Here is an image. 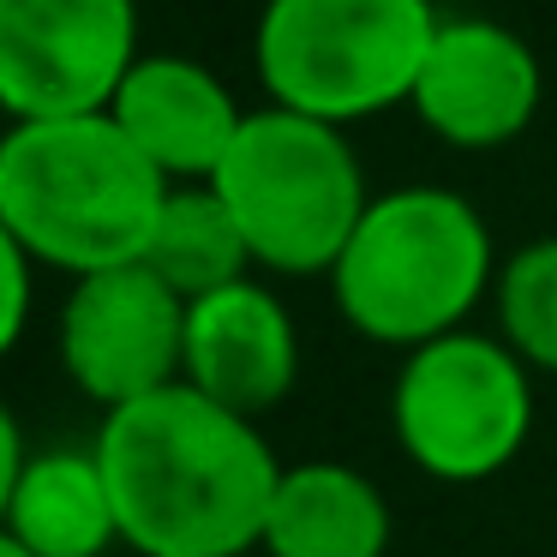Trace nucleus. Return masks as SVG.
<instances>
[{"label":"nucleus","mask_w":557,"mask_h":557,"mask_svg":"<svg viewBox=\"0 0 557 557\" xmlns=\"http://www.w3.org/2000/svg\"><path fill=\"white\" fill-rule=\"evenodd\" d=\"M252 557H258V552H252Z\"/></svg>","instance_id":"19"},{"label":"nucleus","mask_w":557,"mask_h":557,"mask_svg":"<svg viewBox=\"0 0 557 557\" xmlns=\"http://www.w3.org/2000/svg\"><path fill=\"white\" fill-rule=\"evenodd\" d=\"M497 246L485 216L449 186H396L366 205L354 240L330 270V300L354 336L377 348H425L468 330L497 288Z\"/></svg>","instance_id":"3"},{"label":"nucleus","mask_w":557,"mask_h":557,"mask_svg":"<svg viewBox=\"0 0 557 557\" xmlns=\"http://www.w3.org/2000/svg\"><path fill=\"white\" fill-rule=\"evenodd\" d=\"M497 336L516 348L528 372L557 377V234L528 240L497 270Z\"/></svg>","instance_id":"15"},{"label":"nucleus","mask_w":557,"mask_h":557,"mask_svg":"<svg viewBox=\"0 0 557 557\" xmlns=\"http://www.w3.org/2000/svg\"><path fill=\"white\" fill-rule=\"evenodd\" d=\"M61 372L102 413L133 408L186 372V300L150 264L78 276L61 306Z\"/></svg>","instance_id":"8"},{"label":"nucleus","mask_w":557,"mask_h":557,"mask_svg":"<svg viewBox=\"0 0 557 557\" xmlns=\"http://www.w3.org/2000/svg\"><path fill=\"white\" fill-rule=\"evenodd\" d=\"M138 66V0H0V114H109Z\"/></svg>","instance_id":"7"},{"label":"nucleus","mask_w":557,"mask_h":557,"mask_svg":"<svg viewBox=\"0 0 557 557\" xmlns=\"http://www.w3.org/2000/svg\"><path fill=\"white\" fill-rule=\"evenodd\" d=\"M0 557H37V552H25V545H18V540H13V533L0 528Z\"/></svg>","instance_id":"18"},{"label":"nucleus","mask_w":557,"mask_h":557,"mask_svg":"<svg viewBox=\"0 0 557 557\" xmlns=\"http://www.w3.org/2000/svg\"><path fill=\"white\" fill-rule=\"evenodd\" d=\"M181 384L246 420H264L270 408H282L300 384V330L282 294L246 276L205 300H186Z\"/></svg>","instance_id":"10"},{"label":"nucleus","mask_w":557,"mask_h":557,"mask_svg":"<svg viewBox=\"0 0 557 557\" xmlns=\"http://www.w3.org/2000/svg\"><path fill=\"white\" fill-rule=\"evenodd\" d=\"M145 264L169 282L181 300H205L216 288L252 276V246H246L234 210L216 198V186H169L162 216L150 228Z\"/></svg>","instance_id":"14"},{"label":"nucleus","mask_w":557,"mask_h":557,"mask_svg":"<svg viewBox=\"0 0 557 557\" xmlns=\"http://www.w3.org/2000/svg\"><path fill=\"white\" fill-rule=\"evenodd\" d=\"M30 449H25V432H18V413L0 401V528H7V504H13V485L25 473Z\"/></svg>","instance_id":"17"},{"label":"nucleus","mask_w":557,"mask_h":557,"mask_svg":"<svg viewBox=\"0 0 557 557\" xmlns=\"http://www.w3.org/2000/svg\"><path fill=\"white\" fill-rule=\"evenodd\" d=\"M545 66L521 30L497 18H444L413 78L408 109L449 150H504L540 121Z\"/></svg>","instance_id":"9"},{"label":"nucleus","mask_w":557,"mask_h":557,"mask_svg":"<svg viewBox=\"0 0 557 557\" xmlns=\"http://www.w3.org/2000/svg\"><path fill=\"white\" fill-rule=\"evenodd\" d=\"M389 533L396 516L372 473L348 461H294L276 480L258 557H384Z\"/></svg>","instance_id":"12"},{"label":"nucleus","mask_w":557,"mask_h":557,"mask_svg":"<svg viewBox=\"0 0 557 557\" xmlns=\"http://www.w3.org/2000/svg\"><path fill=\"white\" fill-rule=\"evenodd\" d=\"M389 432L425 480L480 485L504 473L528 444L533 372L504 336H437L401 354V372L389 384Z\"/></svg>","instance_id":"6"},{"label":"nucleus","mask_w":557,"mask_h":557,"mask_svg":"<svg viewBox=\"0 0 557 557\" xmlns=\"http://www.w3.org/2000/svg\"><path fill=\"white\" fill-rule=\"evenodd\" d=\"M169 181L138 157L114 114L25 121L0 133V222L37 270L97 276L145 264Z\"/></svg>","instance_id":"2"},{"label":"nucleus","mask_w":557,"mask_h":557,"mask_svg":"<svg viewBox=\"0 0 557 557\" xmlns=\"http://www.w3.org/2000/svg\"><path fill=\"white\" fill-rule=\"evenodd\" d=\"M437 25L432 0H264L252 66L276 109L348 133L413 97Z\"/></svg>","instance_id":"5"},{"label":"nucleus","mask_w":557,"mask_h":557,"mask_svg":"<svg viewBox=\"0 0 557 557\" xmlns=\"http://www.w3.org/2000/svg\"><path fill=\"white\" fill-rule=\"evenodd\" d=\"M109 114L169 186H210L252 109L193 54H138Z\"/></svg>","instance_id":"11"},{"label":"nucleus","mask_w":557,"mask_h":557,"mask_svg":"<svg viewBox=\"0 0 557 557\" xmlns=\"http://www.w3.org/2000/svg\"><path fill=\"white\" fill-rule=\"evenodd\" d=\"M97 461L114 492L121 545L138 557H252L282 461L258 420L169 384L102 413Z\"/></svg>","instance_id":"1"},{"label":"nucleus","mask_w":557,"mask_h":557,"mask_svg":"<svg viewBox=\"0 0 557 557\" xmlns=\"http://www.w3.org/2000/svg\"><path fill=\"white\" fill-rule=\"evenodd\" d=\"M210 186L240 222L252 264L270 276H330L372 205L354 138L276 102L246 114Z\"/></svg>","instance_id":"4"},{"label":"nucleus","mask_w":557,"mask_h":557,"mask_svg":"<svg viewBox=\"0 0 557 557\" xmlns=\"http://www.w3.org/2000/svg\"><path fill=\"white\" fill-rule=\"evenodd\" d=\"M7 533L37 557H102L121 545L97 449H30L7 504Z\"/></svg>","instance_id":"13"},{"label":"nucleus","mask_w":557,"mask_h":557,"mask_svg":"<svg viewBox=\"0 0 557 557\" xmlns=\"http://www.w3.org/2000/svg\"><path fill=\"white\" fill-rule=\"evenodd\" d=\"M30 300H37V258L13 240V228L0 222V360L25 342L30 330Z\"/></svg>","instance_id":"16"}]
</instances>
